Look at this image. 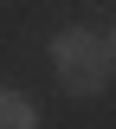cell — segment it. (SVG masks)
I'll return each instance as SVG.
<instances>
[{
  "instance_id": "cell-2",
  "label": "cell",
  "mask_w": 116,
  "mask_h": 129,
  "mask_svg": "<svg viewBox=\"0 0 116 129\" xmlns=\"http://www.w3.org/2000/svg\"><path fill=\"white\" fill-rule=\"evenodd\" d=\"M0 129H39V110L19 90H0Z\"/></svg>"
},
{
  "instance_id": "cell-1",
  "label": "cell",
  "mask_w": 116,
  "mask_h": 129,
  "mask_svg": "<svg viewBox=\"0 0 116 129\" xmlns=\"http://www.w3.org/2000/svg\"><path fill=\"white\" fill-rule=\"evenodd\" d=\"M52 64H58V78H65L71 97H97L110 84V71H116L110 39H97V32H84V26H71V32L52 39Z\"/></svg>"
},
{
  "instance_id": "cell-3",
  "label": "cell",
  "mask_w": 116,
  "mask_h": 129,
  "mask_svg": "<svg viewBox=\"0 0 116 129\" xmlns=\"http://www.w3.org/2000/svg\"><path fill=\"white\" fill-rule=\"evenodd\" d=\"M110 58H116V45H110Z\"/></svg>"
}]
</instances>
